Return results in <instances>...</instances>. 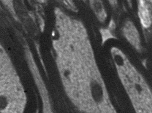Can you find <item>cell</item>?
<instances>
[{
  "mask_svg": "<svg viewBox=\"0 0 152 113\" xmlns=\"http://www.w3.org/2000/svg\"><path fill=\"white\" fill-rule=\"evenodd\" d=\"M102 38V43H104L108 39L114 38L113 35L109 30L102 29L100 30Z\"/></svg>",
  "mask_w": 152,
  "mask_h": 113,
  "instance_id": "obj_1",
  "label": "cell"
}]
</instances>
